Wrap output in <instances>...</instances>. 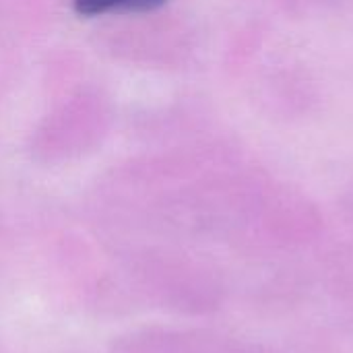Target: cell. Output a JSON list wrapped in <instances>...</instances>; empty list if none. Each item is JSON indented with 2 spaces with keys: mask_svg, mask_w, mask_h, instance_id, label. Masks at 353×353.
<instances>
[{
  "mask_svg": "<svg viewBox=\"0 0 353 353\" xmlns=\"http://www.w3.org/2000/svg\"><path fill=\"white\" fill-rule=\"evenodd\" d=\"M168 0H72L79 14L97 17L108 12H147L163 6Z\"/></svg>",
  "mask_w": 353,
  "mask_h": 353,
  "instance_id": "6da1fadb",
  "label": "cell"
}]
</instances>
